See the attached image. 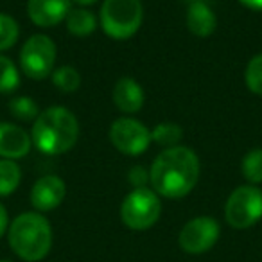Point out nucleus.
<instances>
[{
  "instance_id": "1",
  "label": "nucleus",
  "mask_w": 262,
  "mask_h": 262,
  "mask_svg": "<svg viewBox=\"0 0 262 262\" xmlns=\"http://www.w3.org/2000/svg\"><path fill=\"white\" fill-rule=\"evenodd\" d=\"M200 180V158L185 146L162 151L149 169L153 190L167 200H182Z\"/></svg>"
},
{
  "instance_id": "2",
  "label": "nucleus",
  "mask_w": 262,
  "mask_h": 262,
  "mask_svg": "<svg viewBox=\"0 0 262 262\" xmlns=\"http://www.w3.org/2000/svg\"><path fill=\"white\" fill-rule=\"evenodd\" d=\"M79 137V122L70 110L63 106H51L34 120L31 140L38 151L45 155H63L70 151Z\"/></svg>"
},
{
  "instance_id": "3",
  "label": "nucleus",
  "mask_w": 262,
  "mask_h": 262,
  "mask_svg": "<svg viewBox=\"0 0 262 262\" xmlns=\"http://www.w3.org/2000/svg\"><path fill=\"white\" fill-rule=\"evenodd\" d=\"M13 253L26 262H40L52 248L51 223L40 212H24L8 228Z\"/></svg>"
},
{
  "instance_id": "4",
  "label": "nucleus",
  "mask_w": 262,
  "mask_h": 262,
  "mask_svg": "<svg viewBox=\"0 0 262 262\" xmlns=\"http://www.w3.org/2000/svg\"><path fill=\"white\" fill-rule=\"evenodd\" d=\"M144 8L140 0H104L101 8L102 31L113 40H127L140 29Z\"/></svg>"
},
{
  "instance_id": "5",
  "label": "nucleus",
  "mask_w": 262,
  "mask_h": 262,
  "mask_svg": "<svg viewBox=\"0 0 262 262\" xmlns=\"http://www.w3.org/2000/svg\"><path fill=\"white\" fill-rule=\"evenodd\" d=\"M162 214V201L153 189H133L120 205V219L129 230L142 232L157 225Z\"/></svg>"
},
{
  "instance_id": "6",
  "label": "nucleus",
  "mask_w": 262,
  "mask_h": 262,
  "mask_svg": "<svg viewBox=\"0 0 262 262\" xmlns=\"http://www.w3.org/2000/svg\"><path fill=\"white\" fill-rule=\"evenodd\" d=\"M225 219L232 228L246 230L262 219V190L255 185H241L228 196Z\"/></svg>"
},
{
  "instance_id": "7",
  "label": "nucleus",
  "mask_w": 262,
  "mask_h": 262,
  "mask_svg": "<svg viewBox=\"0 0 262 262\" xmlns=\"http://www.w3.org/2000/svg\"><path fill=\"white\" fill-rule=\"evenodd\" d=\"M56 45L45 34H34L20 51V67L31 79H45L54 70Z\"/></svg>"
},
{
  "instance_id": "8",
  "label": "nucleus",
  "mask_w": 262,
  "mask_h": 262,
  "mask_svg": "<svg viewBox=\"0 0 262 262\" xmlns=\"http://www.w3.org/2000/svg\"><path fill=\"white\" fill-rule=\"evenodd\" d=\"M110 140L120 151L127 157H139L144 151H147L151 140V131L144 126L140 120L131 119V117H122L117 119L110 127Z\"/></svg>"
},
{
  "instance_id": "9",
  "label": "nucleus",
  "mask_w": 262,
  "mask_h": 262,
  "mask_svg": "<svg viewBox=\"0 0 262 262\" xmlns=\"http://www.w3.org/2000/svg\"><path fill=\"white\" fill-rule=\"evenodd\" d=\"M221 235V226L210 215H200L185 223L180 232L178 243L185 253L201 255L212 250Z\"/></svg>"
},
{
  "instance_id": "10",
  "label": "nucleus",
  "mask_w": 262,
  "mask_h": 262,
  "mask_svg": "<svg viewBox=\"0 0 262 262\" xmlns=\"http://www.w3.org/2000/svg\"><path fill=\"white\" fill-rule=\"evenodd\" d=\"M67 187L59 176H41L31 189V203L38 212H51L63 203Z\"/></svg>"
},
{
  "instance_id": "11",
  "label": "nucleus",
  "mask_w": 262,
  "mask_h": 262,
  "mask_svg": "<svg viewBox=\"0 0 262 262\" xmlns=\"http://www.w3.org/2000/svg\"><path fill=\"white\" fill-rule=\"evenodd\" d=\"M72 0H29L27 15L38 27H54L67 18Z\"/></svg>"
},
{
  "instance_id": "12",
  "label": "nucleus",
  "mask_w": 262,
  "mask_h": 262,
  "mask_svg": "<svg viewBox=\"0 0 262 262\" xmlns=\"http://www.w3.org/2000/svg\"><path fill=\"white\" fill-rule=\"evenodd\" d=\"M31 137L16 124L0 122V157L6 160H20L31 151Z\"/></svg>"
},
{
  "instance_id": "13",
  "label": "nucleus",
  "mask_w": 262,
  "mask_h": 262,
  "mask_svg": "<svg viewBox=\"0 0 262 262\" xmlns=\"http://www.w3.org/2000/svg\"><path fill=\"white\" fill-rule=\"evenodd\" d=\"M146 95L133 77H122L113 88V102L122 113H137L142 110Z\"/></svg>"
},
{
  "instance_id": "14",
  "label": "nucleus",
  "mask_w": 262,
  "mask_h": 262,
  "mask_svg": "<svg viewBox=\"0 0 262 262\" xmlns=\"http://www.w3.org/2000/svg\"><path fill=\"white\" fill-rule=\"evenodd\" d=\"M187 27L196 36H210L217 27V20L205 2H192L187 9Z\"/></svg>"
},
{
  "instance_id": "15",
  "label": "nucleus",
  "mask_w": 262,
  "mask_h": 262,
  "mask_svg": "<svg viewBox=\"0 0 262 262\" xmlns=\"http://www.w3.org/2000/svg\"><path fill=\"white\" fill-rule=\"evenodd\" d=\"M65 20L67 29L74 36H88L97 27V20H95L94 13H90L88 9H70Z\"/></svg>"
},
{
  "instance_id": "16",
  "label": "nucleus",
  "mask_w": 262,
  "mask_h": 262,
  "mask_svg": "<svg viewBox=\"0 0 262 262\" xmlns=\"http://www.w3.org/2000/svg\"><path fill=\"white\" fill-rule=\"evenodd\" d=\"M22 171L15 160H0V198L13 194L20 185Z\"/></svg>"
},
{
  "instance_id": "17",
  "label": "nucleus",
  "mask_w": 262,
  "mask_h": 262,
  "mask_svg": "<svg viewBox=\"0 0 262 262\" xmlns=\"http://www.w3.org/2000/svg\"><path fill=\"white\" fill-rule=\"evenodd\" d=\"M183 139V131L178 124L172 122H162L158 126H155V129L151 131V140L157 142L162 147H176L180 146Z\"/></svg>"
},
{
  "instance_id": "18",
  "label": "nucleus",
  "mask_w": 262,
  "mask_h": 262,
  "mask_svg": "<svg viewBox=\"0 0 262 262\" xmlns=\"http://www.w3.org/2000/svg\"><path fill=\"white\" fill-rule=\"evenodd\" d=\"M20 86V74L16 65L6 56H0V92L9 94Z\"/></svg>"
},
{
  "instance_id": "19",
  "label": "nucleus",
  "mask_w": 262,
  "mask_h": 262,
  "mask_svg": "<svg viewBox=\"0 0 262 262\" xmlns=\"http://www.w3.org/2000/svg\"><path fill=\"white\" fill-rule=\"evenodd\" d=\"M52 83L61 92H76L81 86V76L74 67H59L52 74Z\"/></svg>"
},
{
  "instance_id": "20",
  "label": "nucleus",
  "mask_w": 262,
  "mask_h": 262,
  "mask_svg": "<svg viewBox=\"0 0 262 262\" xmlns=\"http://www.w3.org/2000/svg\"><path fill=\"white\" fill-rule=\"evenodd\" d=\"M243 176L250 183H262V149H253L243 158Z\"/></svg>"
},
{
  "instance_id": "21",
  "label": "nucleus",
  "mask_w": 262,
  "mask_h": 262,
  "mask_svg": "<svg viewBox=\"0 0 262 262\" xmlns=\"http://www.w3.org/2000/svg\"><path fill=\"white\" fill-rule=\"evenodd\" d=\"M20 36L18 24L13 16L0 13V51H8L16 43Z\"/></svg>"
},
{
  "instance_id": "22",
  "label": "nucleus",
  "mask_w": 262,
  "mask_h": 262,
  "mask_svg": "<svg viewBox=\"0 0 262 262\" xmlns=\"http://www.w3.org/2000/svg\"><path fill=\"white\" fill-rule=\"evenodd\" d=\"M9 112H11L13 117H16V119H20V120H36V117L40 115L38 104L31 97H26V95L11 99V102H9Z\"/></svg>"
},
{
  "instance_id": "23",
  "label": "nucleus",
  "mask_w": 262,
  "mask_h": 262,
  "mask_svg": "<svg viewBox=\"0 0 262 262\" xmlns=\"http://www.w3.org/2000/svg\"><path fill=\"white\" fill-rule=\"evenodd\" d=\"M244 81L253 94L262 95V54H257L250 59L244 72Z\"/></svg>"
},
{
  "instance_id": "24",
  "label": "nucleus",
  "mask_w": 262,
  "mask_h": 262,
  "mask_svg": "<svg viewBox=\"0 0 262 262\" xmlns=\"http://www.w3.org/2000/svg\"><path fill=\"white\" fill-rule=\"evenodd\" d=\"M127 180L135 189H140V187H146L147 182H149V171L142 165H135L131 169L129 174H127Z\"/></svg>"
},
{
  "instance_id": "25",
  "label": "nucleus",
  "mask_w": 262,
  "mask_h": 262,
  "mask_svg": "<svg viewBox=\"0 0 262 262\" xmlns=\"http://www.w3.org/2000/svg\"><path fill=\"white\" fill-rule=\"evenodd\" d=\"M9 228V217H8V210L2 203H0V237L4 235L6 230Z\"/></svg>"
},
{
  "instance_id": "26",
  "label": "nucleus",
  "mask_w": 262,
  "mask_h": 262,
  "mask_svg": "<svg viewBox=\"0 0 262 262\" xmlns=\"http://www.w3.org/2000/svg\"><path fill=\"white\" fill-rule=\"evenodd\" d=\"M241 4L248 9H253V11H260L262 9V0H239Z\"/></svg>"
},
{
  "instance_id": "27",
  "label": "nucleus",
  "mask_w": 262,
  "mask_h": 262,
  "mask_svg": "<svg viewBox=\"0 0 262 262\" xmlns=\"http://www.w3.org/2000/svg\"><path fill=\"white\" fill-rule=\"evenodd\" d=\"M74 2L79 6H92V4H95L97 0H74Z\"/></svg>"
},
{
  "instance_id": "28",
  "label": "nucleus",
  "mask_w": 262,
  "mask_h": 262,
  "mask_svg": "<svg viewBox=\"0 0 262 262\" xmlns=\"http://www.w3.org/2000/svg\"><path fill=\"white\" fill-rule=\"evenodd\" d=\"M0 262H11V260H0Z\"/></svg>"
}]
</instances>
